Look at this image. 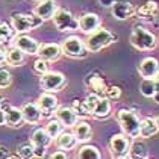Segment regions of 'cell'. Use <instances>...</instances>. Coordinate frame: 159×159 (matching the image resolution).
I'll list each match as a JSON object with an SVG mask.
<instances>
[{
    "label": "cell",
    "instance_id": "6da1fadb",
    "mask_svg": "<svg viewBox=\"0 0 159 159\" xmlns=\"http://www.w3.org/2000/svg\"><path fill=\"white\" fill-rule=\"evenodd\" d=\"M115 39H117V35L111 34L108 29L98 26L96 30L88 34V38L84 39V41H85V46L89 53H98L100 50H103L109 44H112Z\"/></svg>",
    "mask_w": 159,
    "mask_h": 159
},
{
    "label": "cell",
    "instance_id": "7a4b0ae2",
    "mask_svg": "<svg viewBox=\"0 0 159 159\" xmlns=\"http://www.w3.org/2000/svg\"><path fill=\"white\" fill-rule=\"evenodd\" d=\"M43 18L37 14H23V12H12L11 14V25H12L15 34H26L29 30H34L43 25Z\"/></svg>",
    "mask_w": 159,
    "mask_h": 159
},
{
    "label": "cell",
    "instance_id": "3957f363",
    "mask_svg": "<svg viewBox=\"0 0 159 159\" xmlns=\"http://www.w3.org/2000/svg\"><path fill=\"white\" fill-rule=\"evenodd\" d=\"M130 44L141 52H150L156 47L158 41H156V37L152 32H148L146 27L136 25L130 34Z\"/></svg>",
    "mask_w": 159,
    "mask_h": 159
},
{
    "label": "cell",
    "instance_id": "277c9868",
    "mask_svg": "<svg viewBox=\"0 0 159 159\" xmlns=\"http://www.w3.org/2000/svg\"><path fill=\"white\" fill-rule=\"evenodd\" d=\"M117 120L123 129V134L129 138H138L139 136V118L136 112L130 109H120L117 112Z\"/></svg>",
    "mask_w": 159,
    "mask_h": 159
},
{
    "label": "cell",
    "instance_id": "5b68a950",
    "mask_svg": "<svg viewBox=\"0 0 159 159\" xmlns=\"http://www.w3.org/2000/svg\"><path fill=\"white\" fill-rule=\"evenodd\" d=\"M61 50H62V55H65L68 58H74V59L85 58L86 55L89 53L85 46V41L82 38L76 37V35L65 38L61 44Z\"/></svg>",
    "mask_w": 159,
    "mask_h": 159
},
{
    "label": "cell",
    "instance_id": "8992f818",
    "mask_svg": "<svg viewBox=\"0 0 159 159\" xmlns=\"http://www.w3.org/2000/svg\"><path fill=\"white\" fill-rule=\"evenodd\" d=\"M52 20L55 23V27L59 32H65V30L71 32V30H77L79 29V20L68 9H64V8H58L55 11V14H53Z\"/></svg>",
    "mask_w": 159,
    "mask_h": 159
},
{
    "label": "cell",
    "instance_id": "52a82bcc",
    "mask_svg": "<svg viewBox=\"0 0 159 159\" xmlns=\"http://www.w3.org/2000/svg\"><path fill=\"white\" fill-rule=\"evenodd\" d=\"M39 84L41 88L47 93H58L67 85V79L59 71H46L44 74H41Z\"/></svg>",
    "mask_w": 159,
    "mask_h": 159
},
{
    "label": "cell",
    "instance_id": "ba28073f",
    "mask_svg": "<svg viewBox=\"0 0 159 159\" xmlns=\"http://www.w3.org/2000/svg\"><path fill=\"white\" fill-rule=\"evenodd\" d=\"M130 148V139L124 134H115L109 139V150L112 158H127Z\"/></svg>",
    "mask_w": 159,
    "mask_h": 159
},
{
    "label": "cell",
    "instance_id": "9c48e42d",
    "mask_svg": "<svg viewBox=\"0 0 159 159\" xmlns=\"http://www.w3.org/2000/svg\"><path fill=\"white\" fill-rule=\"evenodd\" d=\"M30 143L34 144V155L35 158H44L46 156V148L52 144V136H50L46 129L38 127L34 130L30 136Z\"/></svg>",
    "mask_w": 159,
    "mask_h": 159
},
{
    "label": "cell",
    "instance_id": "30bf717a",
    "mask_svg": "<svg viewBox=\"0 0 159 159\" xmlns=\"http://www.w3.org/2000/svg\"><path fill=\"white\" fill-rule=\"evenodd\" d=\"M37 106L41 111L43 118H50L55 115L56 109L59 108V100L53 93H47L44 91L37 100Z\"/></svg>",
    "mask_w": 159,
    "mask_h": 159
},
{
    "label": "cell",
    "instance_id": "8fae6325",
    "mask_svg": "<svg viewBox=\"0 0 159 159\" xmlns=\"http://www.w3.org/2000/svg\"><path fill=\"white\" fill-rule=\"evenodd\" d=\"M135 6L127 0H115L111 5V12L117 20H129L135 15Z\"/></svg>",
    "mask_w": 159,
    "mask_h": 159
},
{
    "label": "cell",
    "instance_id": "7c38bea8",
    "mask_svg": "<svg viewBox=\"0 0 159 159\" xmlns=\"http://www.w3.org/2000/svg\"><path fill=\"white\" fill-rule=\"evenodd\" d=\"M11 44L15 46V47H18L26 55H37L38 47H39V43L35 38L25 35V34H17V37H14Z\"/></svg>",
    "mask_w": 159,
    "mask_h": 159
},
{
    "label": "cell",
    "instance_id": "4fadbf2b",
    "mask_svg": "<svg viewBox=\"0 0 159 159\" xmlns=\"http://www.w3.org/2000/svg\"><path fill=\"white\" fill-rule=\"evenodd\" d=\"M85 85L89 88V93L96 94L97 97H106V88H108V85L105 84L103 77L98 76L97 73L88 74L85 77Z\"/></svg>",
    "mask_w": 159,
    "mask_h": 159
},
{
    "label": "cell",
    "instance_id": "5bb4252c",
    "mask_svg": "<svg viewBox=\"0 0 159 159\" xmlns=\"http://www.w3.org/2000/svg\"><path fill=\"white\" fill-rule=\"evenodd\" d=\"M138 71L143 79H155L159 74V61L156 58H144L138 65Z\"/></svg>",
    "mask_w": 159,
    "mask_h": 159
},
{
    "label": "cell",
    "instance_id": "9a60e30c",
    "mask_svg": "<svg viewBox=\"0 0 159 159\" xmlns=\"http://www.w3.org/2000/svg\"><path fill=\"white\" fill-rule=\"evenodd\" d=\"M37 55L39 58L46 59L47 62H55L59 59V56L62 55L61 46L56 43H50V44H39Z\"/></svg>",
    "mask_w": 159,
    "mask_h": 159
},
{
    "label": "cell",
    "instance_id": "2e32d148",
    "mask_svg": "<svg viewBox=\"0 0 159 159\" xmlns=\"http://www.w3.org/2000/svg\"><path fill=\"white\" fill-rule=\"evenodd\" d=\"M56 118L61 121V124L67 129H71L76 123L79 121V117L77 114L73 111V108H68V106H59L56 112H55Z\"/></svg>",
    "mask_w": 159,
    "mask_h": 159
},
{
    "label": "cell",
    "instance_id": "e0dca14e",
    "mask_svg": "<svg viewBox=\"0 0 159 159\" xmlns=\"http://www.w3.org/2000/svg\"><path fill=\"white\" fill-rule=\"evenodd\" d=\"M56 9H58L56 0H39V3L34 9V14H37L38 17H41L46 21V20H50L53 17Z\"/></svg>",
    "mask_w": 159,
    "mask_h": 159
},
{
    "label": "cell",
    "instance_id": "ac0fdd59",
    "mask_svg": "<svg viewBox=\"0 0 159 159\" xmlns=\"http://www.w3.org/2000/svg\"><path fill=\"white\" fill-rule=\"evenodd\" d=\"M98 26H100V17L94 12H86L79 18V29L86 35L96 30Z\"/></svg>",
    "mask_w": 159,
    "mask_h": 159
},
{
    "label": "cell",
    "instance_id": "d6986e66",
    "mask_svg": "<svg viewBox=\"0 0 159 159\" xmlns=\"http://www.w3.org/2000/svg\"><path fill=\"white\" fill-rule=\"evenodd\" d=\"M21 114H23L25 121L29 124H38L43 118L41 111L37 106V103H25L21 108Z\"/></svg>",
    "mask_w": 159,
    "mask_h": 159
},
{
    "label": "cell",
    "instance_id": "ffe728a7",
    "mask_svg": "<svg viewBox=\"0 0 159 159\" xmlns=\"http://www.w3.org/2000/svg\"><path fill=\"white\" fill-rule=\"evenodd\" d=\"M55 143L56 146L59 147L64 152H68V150H73L76 144H77V139L73 135V132H67V130H62L61 134L55 138Z\"/></svg>",
    "mask_w": 159,
    "mask_h": 159
},
{
    "label": "cell",
    "instance_id": "44dd1931",
    "mask_svg": "<svg viewBox=\"0 0 159 159\" xmlns=\"http://www.w3.org/2000/svg\"><path fill=\"white\" fill-rule=\"evenodd\" d=\"M71 129H73V135L76 136L77 143H86L93 136V129L86 121H77Z\"/></svg>",
    "mask_w": 159,
    "mask_h": 159
},
{
    "label": "cell",
    "instance_id": "7402d4cb",
    "mask_svg": "<svg viewBox=\"0 0 159 159\" xmlns=\"http://www.w3.org/2000/svg\"><path fill=\"white\" fill-rule=\"evenodd\" d=\"M111 109H112V106H111L109 98L108 97H100L98 98V102H97V105H96V108H94L93 112H91V115H94L97 120H103V118L109 117Z\"/></svg>",
    "mask_w": 159,
    "mask_h": 159
},
{
    "label": "cell",
    "instance_id": "603a6c76",
    "mask_svg": "<svg viewBox=\"0 0 159 159\" xmlns=\"http://www.w3.org/2000/svg\"><path fill=\"white\" fill-rule=\"evenodd\" d=\"M158 11H159L158 3L155 0H148L144 5H141L135 11V14L138 15V18H153V17L158 15Z\"/></svg>",
    "mask_w": 159,
    "mask_h": 159
},
{
    "label": "cell",
    "instance_id": "cb8c5ba5",
    "mask_svg": "<svg viewBox=\"0 0 159 159\" xmlns=\"http://www.w3.org/2000/svg\"><path fill=\"white\" fill-rule=\"evenodd\" d=\"M26 61V53H23L18 47H15L11 44V49L6 50V62L12 67H18Z\"/></svg>",
    "mask_w": 159,
    "mask_h": 159
},
{
    "label": "cell",
    "instance_id": "d4e9b609",
    "mask_svg": "<svg viewBox=\"0 0 159 159\" xmlns=\"http://www.w3.org/2000/svg\"><path fill=\"white\" fill-rule=\"evenodd\" d=\"M158 126L155 123V118H150L147 117L144 120L139 121V136L141 138H150L155 134H158Z\"/></svg>",
    "mask_w": 159,
    "mask_h": 159
},
{
    "label": "cell",
    "instance_id": "484cf974",
    "mask_svg": "<svg viewBox=\"0 0 159 159\" xmlns=\"http://www.w3.org/2000/svg\"><path fill=\"white\" fill-rule=\"evenodd\" d=\"M5 115H6V123H5V124H8L9 127H20V126L25 123L21 109H18V108L11 106L9 109L5 112Z\"/></svg>",
    "mask_w": 159,
    "mask_h": 159
},
{
    "label": "cell",
    "instance_id": "4316f807",
    "mask_svg": "<svg viewBox=\"0 0 159 159\" xmlns=\"http://www.w3.org/2000/svg\"><path fill=\"white\" fill-rule=\"evenodd\" d=\"M129 158H135V159H144L148 158V148L143 141H135L130 144L129 148Z\"/></svg>",
    "mask_w": 159,
    "mask_h": 159
},
{
    "label": "cell",
    "instance_id": "83f0119b",
    "mask_svg": "<svg viewBox=\"0 0 159 159\" xmlns=\"http://www.w3.org/2000/svg\"><path fill=\"white\" fill-rule=\"evenodd\" d=\"M14 37H15V30L9 23L6 21H0V44H11Z\"/></svg>",
    "mask_w": 159,
    "mask_h": 159
},
{
    "label": "cell",
    "instance_id": "f1b7e54d",
    "mask_svg": "<svg viewBox=\"0 0 159 159\" xmlns=\"http://www.w3.org/2000/svg\"><path fill=\"white\" fill-rule=\"evenodd\" d=\"M77 158H80V159H100L102 155H100V152H98V148L96 146H84V147L79 148Z\"/></svg>",
    "mask_w": 159,
    "mask_h": 159
},
{
    "label": "cell",
    "instance_id": "f546056e",
    "mask_svg": "<svg viewBox=\"0 0 159 159\" xmlns=\"http://www.w3.org/2000/svg\"><path fill=\"white\" fill-rule=\"evenodd\" d=\"M44 129H46V132L52 136V139H55V138H56V136H58V135L64 130V126H62L61 121L56 118V120H50Z\"/></svg>",
    "mask_w": 159,
    "mask_h": 159
},
{
    "label": "cell",
    "instance_id": "4dcf8cb0",
    "mask_svg": "<svg viewBox=\"0 0 159 159\" xmlns=\"http://www.w3.org/2000/svg\"><path fill=\"white\" fill-rule=\"evenodd\" d=\"M71 108H73V111L77 114L79 118H85V117H89V115H91L88 108H86L85 102H82V100H79V98H74L73 103H71Z\"/></svg>",
    "mask_w": 159,
    "mask_h": 159
},
{
    "label": "cell",
    "instance_id": "1f68e13d",
    "mask_svg": "<svg viewBox=\"0 0 159 159\" xmlns=\"http://www.w3.org/2000/svg\"><path fill=\"white\" fill-rule=\"evenodd\" d=\"M139 93L144 97H152L155 93V84L153 79H143V82L139 84Z\"/></svg>",
    "mask_w": 159,
    "mask_h": 159
},
{
    "label": "cell",
    "instance_id": "d6a6232c",
    "mask_svg": "<svg viewBox=\"0 0 159 159\" xmlns=\"http://www.w3.org/2000/svg\"><path fill=\"white\" fill-rule=\"evenodd\" d=\"M18 156L20 158H35V155H34V144L32 143H25V144H21V146L18 147Z\"/></svg>",
    "mask_w": 159,
    "mask_h": 159
},
{
    "label": "cell",
    "instance_id": "836d02e7",
    "mask_svg": "<svg viewBox=\"0 0 159 159\" xmlns=\"http://www.w3.org/2000/svg\"><path fill=\"white\" fill-rule=\"evenodd\" d=\"M12 84V74L6 68H0V89H5Z\"/></svg>",
    "mask_w": 159,
    "mask_h": 159
},
{
    "label": "cell",
    "instance_id": "e575fe53",
    "mask_svg": "<svg viewBox=\"0 0 159 159\" xmlns=\"http://www.w3.org/2000/svg\"><path fill=\"white\" fill-rule=\"evenodd\" d=\"M34 70L38 74H44L46 71H49V62L43 58H38L37 61L34 62Z\"/></svg>",
    "mask_w": 159,
    "mask_h": 159
},
{
    "label": "cell",
    "instance_id": "d590c367",
    "mask_svg": "<svg viewBox=\"0 0 159 159\" xmlns=\"http://www.w3.org/2000/svg\"><path fill=\"white\" fill-rule=\"evenodd\" d=\"M106 97L109 98V100H118V98L121 97V88L120 86H108L106 88Z\"/></svg>",
    "mask_w": 159,
    "mask_h": 159
},
{
    "label": "cell",
    "instance_id": "8d00e7d4",
    "mask_svg": "<svg viewBox=\"0 0 159 159\" xmlns=\"http://www.w3.org/2000/svg\"><path fill=\"white\" fill-rule=\"evenodd\" d=\"M98 98L96 94H93V93H89L88 96H86V98L84 100L85 102V105H86V108H88V111H89V114L93 112V109L96 108V105H97V102H98Z\"/></svg>",
    "mask_w": 159,
    "mask_h": 159
},
{
    "label": "cell",
    "instance_id": "74e56055",
    "mask_svg": "<svg viewBox=\"0 0 159 159\" xmlns=\"http://www.w3.org/2000/svg\"><path fill=\"white\" fill-rule=\"evenodd\" d=\"M50 158L52 159H67L68 158V155H67V152H64V150H58V152L52 153Z\"/></svg>",
    "mask_w": 159,
    "mask_h": 159
},
{
    "label": "cell",
    "instance_id": "f35d334b",
    "mask_svg": "<svg viewBox=\"0 0 159 159\" xmlns=\"http://www.w3.org/2000/svg\"><path fill=\"white\" fill-rule=\"evenodd\" d=\"M6 158H9V150H8V147L0 146V159H6Z\"/></svg>",
    "mask_w": 159,
    "mask_h": 159
},
{
    "label": "cell",
    "instance_id": "ab89813d",
    "mask_svg": "<svg viewBox=\"0 0 159 159\" xmlns=\"http://www.w3.org/2000/svg\"><path fill=\"white\" fill-rule=\"evenodd\" d=\"M3 62H6V50L3 49V46L0 44V65Z\"/></svg>",
    "mask_w": 159,
    "mask_h": 159
},
{
    "label": "cell",
    "instance_id": "60d3db41",
    "mask_svg": "<svg viewBox=\"0 0 159 159\" xmlns=\"http://www.w3.org/2000/svg\"><path fill=\"white\" fill-rule=\"evenodd\" d=\"M5 123H6V115H5V112H3V111L0 109V126H2V124H5Z\"/></svg>",
    "mask_w": 159,
    "mask_h": 159
},
{
    "label": "cell",
    "instance_id": "b9f144b4",
    "mask_svg": "<svg viewBox=\"0 0 159 159\" xmlns=\"http://www.w3.org/2000/svg\"><path fill=\"white\" fill-rule=\"evenodd\" d=\"M153 84H155V91H158L159 93V74L153 79Z\"/></svg>",
    "mask_w": 159,
    "mask_h": 159
},
{
    "label": "cell",
    "instance_id": "7bdbcfd3",
    "mask_svg": "<svg viewBox=\"0 0 159 159\" xmlns=\"http://www.w3.org/2000/svg\"><path fill=\"white\" fill-rule=\"evenodd\" d=\"M152 98H153V102H155V103H158V105H159V93H158V91H155V93H153Z\"/></svg>",
    "mask_w": 159,
    "mask_h": 159
},
{
    "label": "cell",
    "instance_id": "ee69618b",
    "mask_svg": "<svg viewBox=\"0 0 159 159\" xmlns=\"http://www.w3.org/2000/svg\"><path fill=\"white\" fill-rule=\"evenodd\" d=\"M100 2L103 3V6H111V5H112L115 0H100Z\"/></svg>",
    "mask_w": 159,
    "mask_h": 159
},
{
    "label": "cell",
    "instance_id": "f6af8a7d",
    "mask_svg": "<svg viewBox=\"0 0 159 159\" xmlns=\"http://www.w3.org/2000/svg\"><path fill=\"white\" fill-rule=\"evenodd\" d=\"M155 123H156V126H158V130H159V115L155 118Z\"/></svg>",
    "mask_w": 159,
    "mask_h": 159
},
{
    "label": "cell",
    "instance_id": "bcb514c9",
    "mask_svg": "<svg viewBox=\"0 0 159 159\" xmlns=\"http://www.w3.org/2000/svg\"><path fill=\"white\" fill-rule=\"evenodd\" d=\"M0 102H2V97H0Z\"/></svg>",
    "mask_w": 159,
    "mask_h": 159
}]
</instances>
